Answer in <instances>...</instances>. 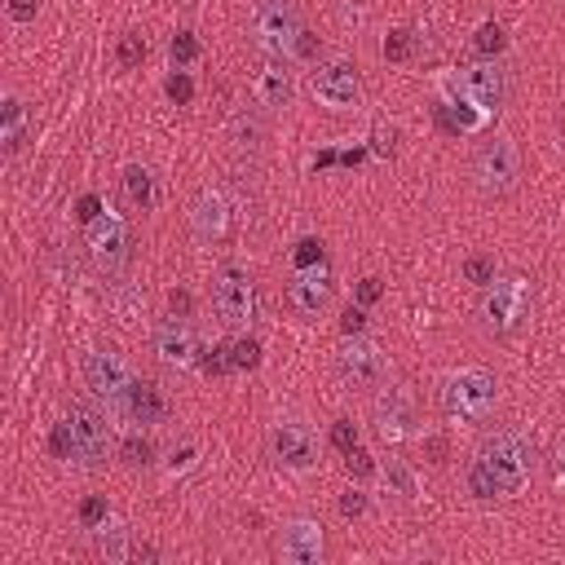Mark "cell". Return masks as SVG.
<instances>
[{
  "label": "cell",
  "mask_w": 565,
  "mask_h": 565,
  "mask_svg": "<svg viewBox=\"0 0 565 565\" xmlns=\"http://www.w3.org/2000/svg\"><path fill=\"white\" fill-rule=\"evenodd\" d=\"M535 468V447L521 433H495L468 464V495L472 499H508L526 486Z\"/></svg>",
  "instance_id": "obj_1"
},
{
  "label": "cell",
  "mask_w": 565,
  "mask_h": 565,
  "mask_svg": "<svg viewBox=\"0 0 565 565\" xmlns=\"http://www.w3.org/2000/svg\"><path fill=\"white\" fill-rule=\"evenodd\" d=\"M535 310V287L530 278L513 274V278H495L477 305V319H481V332L490 336H513Z\"/></svg>",
  "instance_id": "obj_2"
},
{
  "label": "cell",
  "mask_w": 565,
  "mask_h": 565,
  "mask_svg": "<svg viewBox=\"0 0 565 565\" xmlns=\"http://www.w3.org/2000/svg\"><path fill=\"white\" fill-rule=\"evenodd\" d=\"M301 27H305V18L292 0H256V9L247 18V36L265 58H292Z\"/></svg>",
  "instance_id": "obj_3"
},
{
  "label": "cell",
  "mask_w": 565,
  "mask_h": 565,
  "mask_svg": "<svg viewBox=\"0 0 565 565\" xmlns=\"http://www.w3.org/2000/svg\"><path fill=\"white\" fill-rule=\"evenodd\" d=\"M472 182L490 199L513 195L517 182H521V150H517V141L513 137H486L477 146V155H472Z\"/></svg>",
  "instance_id": "obj_4"
},
{
  "label": "cell",
  "mask_w": 565,
  "mask_h": 565,
  "mask_svg": "<svg viewBox=\"0 0 565 565\" xmlns=\"http://www.w3.org/2000/svg\"><path fill=\"white\" fill-rule=\"evenodd\" d=\"M442 411L451 416V420H486L490 411H495V398H499V384H495V375H486V371H455L442 380Z\"/></svg>",
  "instance_id": "obj_5"
},
{
  "label": "cell",
  "mask_w": 565,
  "mask_h": 565,
  "mask_svg": "<svg viewBox=\"0 0 565 565\" xmlns=\"http://www.w3.org/2000/svg\"><path fill=\"white\" fill-rule=\"evenodd\" d=\"M213 310H217V319L226 323V327H252V319H256V283H252V274L243 270V265H217V274H213Z\"/></svg>",
  "instance_id": "obj_6"
},
{
  "label": "cell",
  "mask_w": 565,
  "mask_h": 565,
  "mask_svg": "<svg viewBox=\"0 0 565 565\" xmlns=\"http://www.w3.org/2000/svg\"><path fill=\"white\" fill-rule=\"evenodd\" d=\"M451 93L459 102H472L477 111H499L508 102V71L499 62H472L451 76Z\"/></svg>",
  "instance_id": "obj_7"
},
{
  "label": "cell",
  "mask_w": 565,
  "mask_h": 565,
  "mask_svg": "<svg viewBox=\"0 0 565 565\" xmlns=\"http://www.w3.org/2000/svg\"><path fill=\"white\" fill-rule=\"evenodd\" d=\"M67 429H71V459H76V464H85V468L107 464L111 433H107V420H102L93 407L71 402V411H67Z\"/></svg>",
  "instance_id": "obj_8"
},
{
  "label": "cell",
  "mask_w": 565,
  "mask_h": 565,
  "mask_svg": "<svg viewBox=\"0 0 565 565\" xmlns=\"http://www.w3.org/2000/svg\"><path fill=\"white\" fill-rule=\"evenodd\" d=\"M85 384L107 402H124V393L133 384V367L115 344H98V349L85 353Z\"/></svg>",
  "instance_id": "obj_9"
},
{
  "label": "cell",
  "mask_w": 565,
  "mask_h": 565,
  "mask_svg": "<svg viewBox=\"0 0 565 565\" xmlns=\"http://www.w3.org/2000/svg\"><path fill=\"white\" fill-rule=\"evenodd\" d=\"M371 411H375V429H380L384 442H402L420 424V402H416V393L407 384H384Z\"/></svg>",
  "instance_id": "obj_10"
},
{
  "label": "cell",
  "mask_w": 565,
  "mask_h": 565,
  "mask_svg": "<svg viewBox=\"0 0 565 565\" xmlns=\"http://www.w3.org/2000/svg\"><path fill=\"white\" fill-rule=\"evenodd\" d=\"M336 371L340 380L349 384V389H375V384H384V371H389V362H384V349L375 344V340H344L336 353Z\"/></svg>",
  "instance_id": "obj_11"
},
{
  "label": "cell",
  "mask_w": 565,
  "mask_h": 565,
  "mask_svg": "<svg viewBox=\"0 0 565 565\" xmlns=\"http://www.w3.org/2000/svg\"><path fill=\"white\" fill-rule=\"evenodd\" d=\"M310 89H314V98H319L327 111H349V107H358V98H362L358 67H353V62H344V58L319 62V71H314Z\"/></svg>",
  "instance_id": "obj_12"
},
{
  "label": "cell",
  "mask_w": 565,
  "mask_h": 565,
  "mask_svg": "<svg viewBox=\"0 0 565 565\" xmlns=\"http://www.w3.org/2000/svg\"><path fill=\"white\" fill-rule=\"evenodd\" d=\"M85 243H89V256L98 261V270L115 274L124 261H128V247H133V234H128V222L119 213H102L98 222H89L85 230Z\"/></svg>",
  "instance_id": "obj_13"
},
{
  "label": "cell",
  "mask_w": 565,
  "mask_h": 565,
  "mask_svg": "<svg viewBox=\"0 0 565 565\" xmlns=\"http://www.w3.org/2000/svg\"><path fill=\"white\" fill-rule=\"evenodd\" d=\"M150 344H155L159 362L173 367V371H190V367L204 362V344H199V336H195V327L182 323V319H164V323L155 327Z\"/></svg>",
  "instance_id": "obj_14"
},
{
  "label": "cell",
  "mask_w": 565,
  "mask_h": 565,
  "mask_svg": "<svg viewBox=\"0 0 565 565\" xmlns=\"http://www.w3.org/2000/svg\"><path fill=\"white\" fill-rule=\"evenodd\" d=\"M274 553H278V561H287V565H319L323 557H327L323 526L310 521V517L287 521V526L278 530V539H274Z\"/></svg>",
  "instance_id": "obj_15"
},
{
  "label": "cell",
  "mask_w": 565,
  "mask_h": 565,
  "mask_svg": "<svg viewBox=\"0 0 565 565\" xmlns=\"http://www.w3.org/2000/svg\"><path fill=\"white\" fill-rule=\"evenodd\" d=\"M332 296H336V283H332L327 265H319V270H296V274L287 278V301H292V310H296L301 319L327 314Z\"/></svg>",
  "instance_id": "obj_16"
},
{
  "label": "cell",
  "mask_w": 565,
  "mask_h": 565,
  "mask_svg": "<svg viewBox=\"0 0 565 565\" xmlns=\"http://www.w3.org/2000/svg\"><path fill=\"white\" fill-rule=\"evenodd\" d=\"M270 447H274V459H278L283 468H314V464H319V438H314V429L301 424V420H283V424L274 429Z\"/></svg>",
  "instance_id": "obj_17"
},
{
  "label": "cell",
  "mask_w": 565,
  "mask_h": 565,
  "mask_svg": "<svg viewBox=\"0 0 565 565\" xmlns=\"http://www.w3.org/2000/svg\"><path fill=\"white\" fill-rule=\"evenodd\" d=\"M124 411L137 420V424H164L168 420V393L155 384V380H133L128 393H124Z\"/></svg>",
  "instance_id": "obj_18"
},
{
  "label": "cell",
  "mask_w": 565,
  "mask_h": 565,
  "mask_svg": "<svg viewBox=\"0 0 565 565\" xmlns=\"http://www.w3.org/2000/svg\"><path fill=\"white\" fill-rule=\"evenodd\" d=\"M190 226H195V234H199L204 243H217L230 226V204L222 195H213V190L199 195V204H195V213H190Z\"/></svg>",
  "instance_id": "obj_19"
},
{
  "label": "cell",
  "mask_w": 565,
  "mask_h": 565,
  "mask_svg": "<svg viewBox=\"0 0 565 565\" xmlns=\"http://www.w3.org/2000/svg\"><path fill=\"white\" fill-rule=\"evenodd\" d=\"M292 102V80L283 71V62H270L261 76H256V107L265 111H283Z\"/></svg>",
  "instance_id": "obj_20"
},
{
  "label": "cell",
  "mask_w": 565,
  "mask_h": 565,
  "mask_svg": "<svg viewBox=\"0 0 565 565\" xmlns=\"http://www.w3.org/2000/svg\"><path fill=\"white\" fill-rule=\"evenodd\" d=\"M0 141H4V155H18L22 141H27V111H22L18 98L0 102Z\"/></svg>",
  "instance_id": "obj_21"
},
{
  "label": "cell",
  "mask_w": 565,
  "mask_h": 565,
  "mask_svg": "<svg viewBox=\"0 0 565 565\" xmlns=\"http://www.w3.org/2000/svg\"><path fill=\"white\" fill-rule=\"evenodd\" d=\"M438 124L451 133V137H468L472 128H477V119H481V111L472 107V102H447V107H438Z\"/></svg>",
  "instance_id": "obj_22"
},
{
  "label": "cell",
  "mask_w": 565,
  "mask_h": 565,
  "mask_svg": "<svg viewBox=\"0 0 565 565\" xmlns=\"http://www.w3.org/2000/svg\"><path fill=\"white\" fill-rule=\"evenodd\" d=\"M124 195H128L133 208L146 213V208L155 204V177H150L141 164H128V168H124Z\"/></svg>",
  "instance_id": "obj_23"
},
{
  "label": "cell",
  "mask_w": 565,
  "mask_h": 565,
  "mask_svg": "<svg viewBox=\"0 0 565 565\" xmlns=\"http://www.w3.org/2000/svg\"><path fill=\"white\" fill-rule=\"evenodd\" d=\"M98 553L107 557L111 565H119V561H128L133 557V544H128V530L124 526H98Z\"/></svg>",
  "instance_id": "obj_24"
},
{
  "label": "cell",
  "mask_w": 565,
  "mask_h": 565,
  "mask_svg": "<svg viewBox=\"0 0 565 565\" xmlns=\"http://www.w3.org/2000/svg\"><path fill=\"white\" fill-rule=\"evenodd\" d=\"M230 137H234V146L256 150V146H261V137H265L261 115H256V111H234V119H230Z\"/></svg>",
  "instance_id": "obj_25"
},
{
  "label": "cell",
  "mask_w": 565,
  "mask_h": 565,
  "mask_svg": "<svg viewBox=\"0 0 565 565\" xmlns=\"http://www.w3.org/2000/svg\"><path fill=\"white\" fill-rule=\"evenodd\" d=\"M504 44H508V36H504V27H499V22H481V27H477V36H472V49H477L481 58H499V53H504Z\"/></svg>",
  "instance_id": "obj_26"
},
{
  "label": "cell",
  "mask_w": 565,
  "mask_h": 565,
  "mask_svg": "<svg viewBox=\"0 0 565 565\" xmlns=\"http://www.w3.org/2000/svg\"><path fill=\"white\" fill-rule=\"evenodd\" d=\"M226 349H230V367H234V371H252V367H261V344H256L252 336L230 340Z\"/></svg>",
  "instance_id": "obj_27"
},
{
  "label": "cell",
  "mask_w": 565,
  "mask_h": 565,
  "mask_svg": "<svg viewBox=\"0 0 565 565\" xmlns=\"http://www.w3.org/2000/svg\"><path fill=\"white\" fill-rule=\"evenodd\" d=\"M199 53H204V49H199V40H195L190 31H177V36H173V44H168V58H173V67H177V71H186L190 62H199Z\"/></svg>",
  "instance_id": "obj_28"
},
{
  "label": "cell",
  "mask_w": 565,
  "mask_h": 565,
  "mask_svg": "<svg viewBox=\"0 0 565 565\" xmlns=\"http://www.w3.org/2000/svg\"><path fill=\"white\" fill-rule=\"evenodd\" d=\"M119 464H128V468H146V464H150V459H155V447H150V442H146V438H137V433H133V438H124V442H119Z\"/></svg>",
  "instance_id": "obj_29"
},
{
  "label": "cell",
  "mask_w": 565,
  "mask_h": 565,
  "mask_svg": "<svg viewBox=\"0 0 565 565\" xmlns=\"http://www.w3.org/2000/svg\"><path fill=\"white\" fill-rule=\"evenodd\" d=\"M411 53H416V31L398 27V31L384 36V58H389V62H407Z\"/></svg>",
  "instance_id": "obj_30"
},
{
  "label": "cell",
  "mask_w": 565,
  "mask_h": 565,
  "mask_svg": "<svg viewBox=\"0 0 565 565\" xmlns=\"http://www.w3.org/2000/svg\"><path fill=\"white\" fill-rule=\"evenodd\" d=\"M464 278H468V283H477V287H490V283H495V256L472 252V256L464 261Z\"/></svg>",
  "instance_id": "obj_31"
},
{
  "label": "cell",
  "mask_w": 565,
  "mask_h": 565,
  "mask_svg": "<svg viewBox=\"0 0 565 565\" xmlns=\"http://www.w3.org/2000/svg\"><path fill=\"white\" fill-rule=\"evenodd\" d=\"M384 486H389V495H398V499H411V495H416V477H411L407 464H398V459H389V468H384Z\"/></svg>",
  "instance_id": "obj_32"
},
{
  "label": "cell",
  "mask_w": 565,
  "mask_h": 565,
  "mask_svg": "<svg viewBox=\"0 0 565 565\" xmlns=\"http://www.w3.org/2000/svg\"><path fill=\"white\" fill-rule=\"evenodd\" d=\"M292 261H296V270H319V265H327V252H323L319 238H301L296 252H292Z\"/></svg>",
  "instance_id": "obj_33"
},
{
  "label": "cell",
  "mask_w": 565,
  "mask_h": 565,
  "mask_svg": "<svg viewBox=\"0 0 565 565\" xmlns=\"http://www.w3.org/2000/svg\"><path fill=\"white\" fill-rule=\"evenodd\" d=\"M164 93H168V98H173L177 107H190V98H195V80H190L186 71H177V76H168Z\"/></svg>",
  "instance_id": "obj_34"
},
{
  "label": "cell",
  "mask_w": 565,
  "mask_h": 565,
  "mask_svg": "<svg viewBox=\"0 0 565 565\" xmlns=\"http://www.w3.org/2000/svg\"><path fill=\"white\" fill-rule=\"evenodd\" d=\"M115 58H119V67H137L146 58V40L141 36H124L119 49H115Z\"/></svg>",
  "instance_id": "obj_35"
},
{
  "label": "cell",
  "mask_w": 565,
  "mask_h": 565,
  "mask_svg": "<svg viewBox=\"0 0 565 565\" xmlns=\"http://www.w3.org/2000/svg\"><path fill=\"white\" fill-rule=\"evenodd\" d=\"M102 521H107V499L89 495V499L80 504V526H85V530H98Z\"/></svg>",
  "instance_id": "obj_36"
},
{
  "label": "cell",
  "mask_w": 565,
  "mask_h": 565,
  "mask_svg": "<svg viewBox=\"0 0 565 565\" xmlns=\"http://www.w3.org/2000/svg\"><path fill=\"white\" fill-rule=\"evenodd\" d=\"M344 468H349V477H371L375 472V459L362 451V447H349L344 451Z\"/></svg>",
  "instance_id": "obj_37"
},
{
  "label": "cell",
  "mask_w": 565,
  "mask_h": 565,
  "mask_svg": "<svg viewBox=\"0 0 565 565\" xmlns=\"http://www.w3.org/2000/svg\"><path fill=\"white\" fill-rule=\"evenodd\" d=\"M292 58H296V62H314V58H319V36H314L310 27H301V36H296V44H292Z\"/></svg>",
  "instance_id": "obj_38"
},
{
  "label": "cell",
  "mask_w": 565,
  "mask_h": 565,
  "mask_svg": "<svg viewBox=\"0 0 565 565\" xmlns=\"http://www.w3.org/2000/svg\"><path fill=\"white\" fill-rule=\"evenodd\" d=\"M332 447H336V451L358 447V429H353V420H336V424H332Z\"/></svg>",
  "instance_id": "obj_39"
},
{
  "label": "cell",
  "mask_w": 565,
  "mask_h": 565,
  "mask_svg": "<svg viewBox=\"0 0 565 565\" xmlns=\"http://www.w3.org/2000/svg\"><path fill=\"white\" fill-rule=\"evenodd\" d=\"M102 213H107V208H102V199H98V195H85V199L76 204V217H80L85 226H89V222H98Z\"/></svg>",
  "instance_id": "obj_40"
},
{
  "label": "cell",
  "mask_w": 565,
  "mask_h": 565,
  "mask_svg": "<svg viewBox=\"0 0 565 565\" xmlns=\"http://www.w3.org/2000/svg\"><path fill=\"white\" fill-rule=\"evenodd\" d=\"M340 332H344V336H362V332H367V314L349 305V310H344V319H340Z\"/></svg>",
  "instance_id": "obj_41"
},
{
  "label": "cell",
  "mask_w": 565,
  "mask_h": 565,
  "mask_svg": "<svg viewBox=\"0 0 565 565\" xmlns=\"http://www.w3.org/2000/svg\"><path fill=\"white\" fill-rule=\"evenodd\" d=\"M362 513H367V495H362V490L340 495V517H362Z\"/></svg>",
  "instance_id": "obj_42"
},
{
  "label": "cell",
  "mask_w": 565,
  "mask_h": 565,
  "mask_svg": "<svg viewBox=\"0 0 565 565\" xmlns=\"http://www.w3.org/2000/svg\"><path fill=\"white\" fill-rule=\"evenodd\" d=\"M49 447H53V455H58V459H71V429H67V420H62L58 429H53Z\"/></svg>",
  "instance_id": "obj_43"
},
{
  "label": "cell",
  "mask_w": 565,
  "mask_h": 565,
  "mask_svg": "<svg viewBox=\"0 0 565 565\" xmlns=\"http://www.w3.org/2000/svg\"><path fill=\"white\" fill-rule=\"evenodd\" d=\"M204 367H208L213 375H226V371H234V367H230V349H226V344H217V349L204 358Z\"/></svg>",
  "instance_id": "obj_44"
},
{
  "label": "cell",
  "mask_w": 565,
  "mask_h": 565,
  "mask_svg": "<svg viewBox=\"0 0 565 565\" xmlns=\"http://www.w3.org/2000/svg\"><path fill=\"white\" fill-rule=\"evenodd\" d=\"M393 141H398L393 128H375V133H371V150H375V155H393Z\"/></svg>",
  "instance_id": "obj_45"
},
{
  "label": "cell",
  "mask_w": 565,
  "mask_h": 565,
  "mask_svg": "<svg viewBox=\"0 0 565 565\" xmlns=\"http://www.w3.org/2000/svg\"><path fill=\"white\" fill-rule=\"evenodd\" d=\"M9 18L13 22H31L36 18V0H9Z\"/></svg>",
  "instance_id": "obj_46"
},
{
  "label": "cell",
  "mask_w": 565,
  "mask_h": 565,
  "mask_svg": "<svg viewBox=\"0 0 565 565\" xmlns=\"http://www.w3.org/2000/svg\"><path fill=\"white\" fill-rule=\"evenodd\" d=\"M358 301H362V305H375V301H380V278H362V283H358Z\"/></svg>",
  "instance_id": "obj_47"
},
{
  "label": "cell",
  "mask_w": 565,
  "mask_h": 565,
  "mask_svg": "<svg viewBox=\"0 0 565 565\" xmlns=\"http://www.w3.org/2000/svg\"><path fill=\"white\" fill-rule=\"evenodd\" d=\"M168 305H173V314H190V305H195V301H190V292H173V296H168Z\"/></svg>",
  "instance_id": "obj_48"
},
{
  "label": "cell",
  "mask_w": 565,
  "mask_h": 565,
  "mask_svg": "<svg viewBox=\"0 0 565 565\" xmlns=\"http://www.w3.org/2000/svg\"><path fill=\"white\" fill-rule=\"evenodd\" d=\"M424 451H429L433 464H442V459H447V442H442V438H429V442H424Z\"/></svg>",
  "instance_id": "obj_49"
},
{
  "label": "cell",
  "mask_w": 565,
  "mask_h": 565,
  "mask_svg": "<svg viewBox=\"0 0 565 565\" xmlns=\"http://www.w3.org/2000/svg\"><path fill=\"white\" fill-rule=\"evenodd\" d=\"M332 164H340L336 150H319V155H314V168H332Z\"/></svg>",
  "instance_id": "obj_50"
},
{
  "label": "cell",
  "mask_w": 565,
  "mask_h": 565,
  "mask_svg": "<svg viewBox=\"0 0 565 565\" xmlns=\"http://www.w3.org/2000/svg\"><path fill=\"white\" fill-rule=\"evenodd\" d=\"M362 159H367V150H344V155H340V164H344V168H358Z\"/></svg>",
  "instance_id": "obj_51"
}]
</instances>
